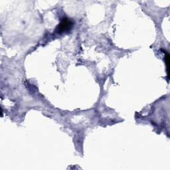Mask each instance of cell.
<instances>
[{"label": "cell", "instance_id": "cell-1", "mask_svg": "<svg viewBox=\"0 0 170 170\" xmlns=\"http://www.w3.org/2000/svg\"><path fill=\"white\" fill-rule=\"evenodd\" d=\"M72 26V22L71 21L69 20L67 18H65V19L61 21V23L57 27V31H58V33H62L65 32V31H67L70 30Z\"/></svg>", "mask_w": 170, "mask_h": 170}, {"label": "cell", "instance_id": "cell-2", "mask_svg": "<svg viewBox=\"0 0 170 170\" xmlns=\"http://www.w3.org/2000/svg\"><path fill=\"white\" fill-rule=\"evenodd\" d=\"M165 60H166V65H167V76H168V78H169V54L166 53V56H165Z\"/></svg>", "mask_w": 170, "mask_h": 170}]
</instances>
